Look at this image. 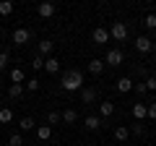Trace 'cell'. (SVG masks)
<instances>
[{
  "instance_id": "cell-1",
  "label": "cell",
  "mask_w": 156,
  "mask_h": 146,
  "mask_svg": "<svg viewBox=\"0 0 156 146\" xmlns=\"http://www.w3.org/2000/svg\"><path fill=\"white\" fill-rule=\"evenodd\" d=\"M60 84H62V91H81L83 89V73L81 71H68Z\"/></svg>"
},
{
  "instance_id": "cell-2",
  "label": "cell",
  "mask_w": 156,
  "mask_h": 146,
  "mask_svg": "<svg viewBox=\"0 0 156 146\" xmlns=\"http://www.w3.org/2000/svg\"><path fill=\"white\" fill-rule=\"evenodd\" d=\"M109 37H112L115 42H125V39H128V26H125L122 21H115V24L109 26Z\"/></svg>"
},
{
  "instance_id": "cell-3",
  "label": "cell",
  "mask_w": 156,
  "mask_h": 146,
  "mask_svg": "<svg viewBox=\"0 0 156 146\" xmlns=\"http://www.w3.org/2000/svg\"><path fill=\"white\" fill-rule=\"evenodd\" d=\"M122 60H125V52L120 50V47H112V50L107 52V57H104L107 65H122Z\"/></svg>"
},
{
  "instance_id": "cell-4",
  "label": "cell",
  "mask_w": 156,
  "mask_h": 146,
  "mask_svg": "<svg viewBox=\"0 0 156 146\" xmlns=\"http://www.w3.org/2000/svg\"><path fill=\"white\" fill-rule=\"evenodd\" d=\"M91 39H94V45H107V42H109V29L96 26L94 34H91Z\"/></svg>"
},
{
  "instance_id": "cell-5",
  "label": "cell",
  "mask_w": 156,
  "mask_h": 146,
  "mask_svg": "<svg viewBox=\"0 0 156 146\" xmlns=\"http://www.w3.org/2000/svg\"><path fill=\"white\" fill-rule=\"evenodd\" d=\"M96 99H99V91H96L94 86H86V89H81V102H83V104H94Z\"/></svg>"
},
{
  "instance_id": "cell-6",
  "label": "cell",
  "mask_w": 156,
  "mask_h": 146,
  "mask_svg": "<svg viewBox=\"0 0 156 146\" xmlns=\"http://www.w3.org/2000/svg\"><path fill=\"white\" fill-rule=\"evenodd\" d=\"M37 13H39L42 18H52V16L57 13V8H55V3H39Z\"/></svg>"
},
{
  "instance_id": "cell-7",
  "label": "cell",
  "mask_w": 156,
  "mask_h": 146,
  "mask_svg": "<svg viewBox=\"0 0 156 146\" xmlns=\"http://www.w3.org/2000/svg\"><path fill=\"white\" fill-rule=\"evenodd\" d=\"M130 112H133V118L138 120V123H143V120L148 118V104H140V102H138V104H133Z\"/></svg>"
},
{
  "instance_id": "cell-8",
  "label": "cell",
  "mask_w": 156,
  "mask_h": 146,
  "mask_svg": "<svg viewBox=\"0 0 156 146\" xmlns=\"http://www.w3.org/2000/svg\"><path fill=\"white\" fill-rule=\"evenodd\" d=\"M135 50L138 52H151L154 50V39H151V37H138V39H135Z\"/></svg>"
},
{
  "instance_id": "cell-9",
  "label": "cell",
  "mask_w": 156,
  "mask_h": 146,
  "mask_svg": "<svg viewBox=\"0 0 156 146\" xmlns=\"http://www.w3.org/2000/svg\"><path fill=\"white\" fill-rule=\"evenodd\" d=\"M133 78H128V76H122V78H120V81H117V84H115V89L117 91H120V94H128V91H133Z\"/></svg>"
},
{
  "instance_id": "cell-10",
  "label": "cell",
  "mask_w": 156,
  "mask_h": 146,
  "mask_svg": "<svg viewBox=\"0 0 156 146\" xmlns=\"http://www.w3.org/2000/svg\"><path fill=\"white\" fill-rule=\"evenodd\" d=\"M29 39H31L29 29H13V42H16V45H26Z\"/></svg>"
},
{
  "instance_id": "cell-11",
  "label": "cell",
  "mask_w": 156,
  "mask_h": 146,
  "mask_svg": "<svg viewBox=\"0 0 156 146\" xmlns=\"http://www.w3.org/2000/svg\"><path fill=\"white\" fill-rule=\"evenodd\" d=\"M52 50H55V45H52V39H42V42L37 45V55H42V57H47V55H50Z\"/></svg>"
},
{
  "instance_id": "cell-12",
  "label": "cell",
  "mask_w": 156,
  "mask_h": 146,
  "mask_svg": "<svg viewBox=\"0 0 156 146\" xmlns=\"http://www.w3.org/2000/svg\"><path fill=\"white\" fill-rule=\"evenodd\" d=\"M104 65H107L104 60H99V57H94V60H89V73H91V76H101V71H104Z\"/></svg>"
},
{
  "instance_id": "cell-13",
  "label": "cell",
  "mask_w": 156,
  "mask_h": 146,
  "mask_svg": "<svg viewBox=\"0 0 156 146\" xmlns=\"http://www.w3.org/2000/svg\"><path fill=\"white\" fill-rule=\"evenodd\" d=\"M112 115H115V104H112L109 99H104L99 104V118H112Z\"/></svg>"
},
{
  "instance_id": "cell-14",
  "label": "cell",
  "mask_w": 156,
  "mask_h": 146,
  "mask_svg": "<svg viewBox=\"0 0 156 146\" xmlns=\"http://www.w3.org/2000/svg\"><path fill=\"white\" fill-rule=\"evenodd\" d=\"M11 81L13 84H26V73H23V68H11Z\"/></svg>"
},
{
  "instance_id": "cell-15",
  "label": "cell",
  "mask_w": 156,
  "mask_h": 146,
  "mask_svg": "<svg viewBox=\"0 0 156 146\" xmlns=\"http://www.w3.org/2000/svg\"><path fill=\"white\" fill-rule=\"evenodd\" d=\"M37 138L39 141H50L52 138V125H37Z\"/></svg>"
},
{
  "instance_id": "cell-16",
  "label": "cell",
  "mask_w": 156,
  "mask_h": 146,
  "mask_svg": "<svg viewBox=\"0 0 156 146\" xmlns=\"http://www.w3.org/2000/svg\"><path fill=\"white\" fill-rule=\"evenodd\" d=\"M115 138L120 141V144L128 141V138H130V128H128V125H117V128H115Z\"/></svg>"
},
{
  "instance_id": "cell-17",
  "label": "cell",
  "mask_w": 156,
  "mask_h": 146,
  "mask_svg": "<svg viewBox=\"0 0 156 146\" xmlns=\"http://www.w3.org/2000/svg\"><path fill=\"white\" fill-rule=\"evenodd\" d=\"M44 71L47 73H57L60 71V60H57V57H44Z\"/></svg>"
},
{
  "instance_id": "cell-18",
  "label": "cell",
  "mask_w": 156,
  "mask_h": 146,
  "mask_svg": "<svg viewBox=\"0 0 156 146\" xmlns=\"http://www.w3.org/2000/svg\"><path fill=\"white\" fill-rule=\"evenodd\" d=\"M83 123H86V128H89V130H99L101 128V118H99V115H89Z\"/></svg>"
},
{
  "instance_id": "cell-19",
  "label": "cell",
  "mask_w": 156,
  "mask_h": 146,
  "mask_svg": "<svg viewBox=\"0 0 156 146\" xmlns=\"http://www.w3.org/2000/svg\"><path fill=\"white\" fill-rule=\"evenodd\" d=\"M23 84H11V89H8V97H11V99H21L23 97Z\"/></svg>"
},
{
  "instance_id": "cell-20",
  "label": "cell",
  "mask_w": 156,
  "mask_h": 146,
  "mask_svg": "<svg viewBox=\"0 0 156 146\" xmlns=\"http://www.w3.org/2000/svg\"><path fill=\"white\" fill-rule=\"evenodd\" d=\"M18 128H21V130H37V123H34V118H21Z\"/></svg>"
},
{
  "instance_id": "cell-21",
  "label": "cell",
  "mask_w": 156,
  "mask_h": 146,
  "mask_svg": "<svg viewBox=\"0 0 156 146\" xmlns=\"http://www.w3.org/2000/svg\"><path fill=\"white\" fill-rule=\"evenodd\" d=\"M62 120H65L68 125H73L78 120V112H76V110H65V112H62Z\"/></svg>"
},
{
  "instance_id": "cell-22",
  "label": "cell",
  "mask_w": 156,
  "mask_h": 146,
  "mask_svg": "<svg viewBox=\"0 0 156 146\" xmlns=\"http://www.w3.org/2000/svg\"><path fill=\"white\" fill-rule=\"evenodd\" d=\"M13 13V3L11 0H3V3H0V16H11Z\"/></svg>"
},
{
  "instance_id": "cell-23",
  "label": "cell",
  "mask_w": 156,
  "mask_h": 146,
  "mask_svg": "<svg viewBox=\"0 0 156 146\" xmlns=\"http://www.w3.org/2000/svg\"><path fill=\"white\" fill-rule=\"evenodd\" d=\"M60 120H62V112H57V110H52V112L47 115V123H50V125H55V123H60Z\"/></svg>"
},
{
  "instance_id": "cell-24",
  "label": "cell",
  "mask_w": 156,
  "mask_h": 146,
  "mask_svg": "<svg viewBox=\"0 0 156 146\" xmlns=\"http://www.w3.org/2000/svg\"><path fill=\"white\" fill-rule=\"evenodd\" d=\"M39 86H42V84H39L37 78H29L26 84H23V89H26V91H39Z\"/></svg>"
},
{
  "instance_id": "cell-25",
  "label": "cell",
  "mask_w": 156,
  "mask_h": 146,
  "mask_svg": "<svg viewBox=\"0 0 156 146\" xmlns=\"http://www.w3.org/2000/svg\"><path fill=\"white\" fill-rule=\"evenodd\" d=\"M143 26L146 29H156V13H148V16L143 18Z\"/></svg>"
},
{
  "instance_id": "cell-26",
  "label": "cell",
  "mask_w": 156,
  "mask_h": 146,
  "mask_svg": "<svg viewBox=\"0 0 156 146\" xmlns=\"http://www.w3.org/2000/svg\"><path fill=\"white\" fill-rule=\"evenodd\" d=\"M11 120H13V112L8 107H3V110H0V123H11Z\"/></svg>"
},
{
  "instance_id": "cell-27",
  "label": "cell",
  "mask_w": 156,
  "mask_h": 146,
  "mask_svg": "<svg viewBox=\"0 0 156 146\" xmlns=\"http://www.w3.org/2000/svg\"><path fill=\"white\" fill-rule=\"evenodd\" d=\"M31 68H34V71H42V68H44V57H42V55H34Z\"/></svg>"
},
{
  "instance_id": "cell-28",
  "label": "cell",
  "mask_w": 156,
  "mask_h": 146,
  "mask_svg": "<svg viewBox=\"0 0 156 146\" xmlns=\"http://www.w3.org/2000/svg\"><path fill=\"white\" fill-rule=\"evenodd\" d=\"M146 133V125L143 123H135L133 128H130V136H143Z\"/></svg>"
},
{
  "instance_id": "cell-29",
  "label": "cell",
  "mask_w": 156,
  "mask_h": 146,
  "mask_svg": "<svg viewBox=\"0 0 156 146\" xmlns=\"http://www.w3.org/2000/svg\"><path fill=\"white\" fill-rule=\"evenodd\" d=\"M8 144H11V146H23V136L21 133H13L11 138H8Z\"/></svg>"
},
{
  "instance_id": "cell-30",
  "label": "cell",
  "mask_w": 156,
  "mask_h": 146,
  "mask_svg": "<svg viewBox=\"0 0 156 146\" xmlns=\"http://www.w3.org/2000/svg\"><path fill=\"white\" fill-rule=\"evenodd\" d=\"M8 60H11V55L3 50V52H0V71H5V68H8Z\"/></svg>"
},
{
  "instance_id": "cell-31",
  "label": "cell",
  "mask_w": 156,
  "mask_h": 146,
  "mask_svg": "<svg viewBox=\"0 0 156 146\" xmlns=\"http://www.w3.org/2000/svg\"><path fill=\"white\" fill-rule=\"evenodd\" d=\"M133 91H135V94H140V97H143L146 91H148V86H146V81H140V84H135V86H133Z\"/></svg>"
},
{
  "instance_id": "cell-32",
  "label": "cell",
  "mask_w": 156,
  "mask_h": 146,
  "mask_svg": "<svg viewBox=\"0 0 156 146\" xmlns=\"http://www.w3.org/2000/svg\"><path fill=\"white\" fill-rule=\"evenodd\" d=\"M146 86H148V91H156V76H148L146 78Z\"/></svg>"
},
{
  "instance_id": "cell-33",
  "label": "cell",
  "mask_w": 156,
  "mask_h": 146,
  "mask_svg": "<svg viewBox=\"0 0 156 146\" xmlns=\"http://www.w3.org/2000/svg\"><path fill=\"white\" fill-rule=\"evenodd\" d=\"M148 118L156 120V104H148Z\"/></svg>"
},
{
  "instance_id": "cell-34",
  "label": "cell",
  "mask_w": 156,
  "mask_h": 146,
  "mask_svg": "<svg viewBox=\"0 0 156 146\" xmlns=\"http://www.w3.org/2000/svg\"><path fill=\"white\" fill-rule=\"evenodd\" d=\"M151 52H154V55H156V45H154V50H151Z\"/></svg>"
},
{
  "instance_id": "cell-35",
  "label": "cell",
  "mask_w": 156,
  "mask_h": 146,
  "mask_svg": "<svg viewBox=\"0 0 156 146\" xmlns=\"http://www.w3.org/2000/svg\"><path fill=\"white\" fill-rule=\"evenodd\" d=\"M0 42H3V34H0Z\"/></svg>"
},
{
  "instance_id": "cell-36",
  "label": "cell",
  "mask_w": 156,
  "mask_h": 146,
  "mask_svg": "<svg viewBox=\"0 0 156 146\" xmlns=\"http://www.w3.org/2000/svg\"><path fill=\"white\" fill-rule=\"evenodd\" d=\"M23 146H29V144H23Z\"/></svg>"
}]
</instances>
